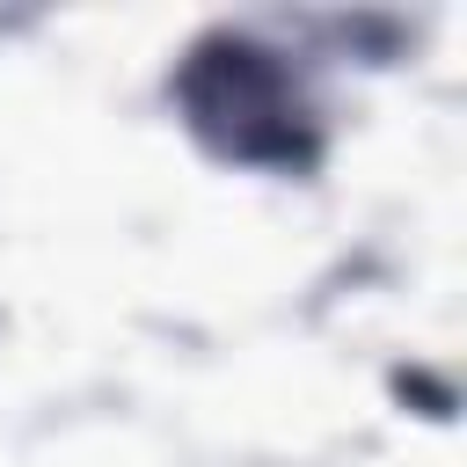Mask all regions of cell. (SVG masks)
Instances as JSON below:
<instances>
[{"mask_svg":"<svg viewBox=\"0 0 467 467\" xmlns=\"http://www.w3.org/2000/svg\"><path fill=\"white\" fill-rule=\"evenodd\" d=\"M175 95L190 109V124L255 168H314V131H306V102L292 88V73L255 51L248 36H212L190 51V66L175 73Z\"/></svg>","mask_w":467,"mask_h":467,"instance_id":"cell-1","label":"cell"}]
</instances>
